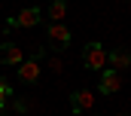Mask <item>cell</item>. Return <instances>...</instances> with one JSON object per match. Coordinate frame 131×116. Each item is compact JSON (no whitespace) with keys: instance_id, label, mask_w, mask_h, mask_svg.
Here are the masks:
<instances>
[{"instance_id":"cell-11","label":"cell","mask_w":131,"mask_h":116,"mask_svg":"<svg viewBox=\"0 0 131 116\" xmlns=\"http://www.w3.org/2000/svg\"><path fill=\"white\" fill-rule=\"evenodd\" d=\"M3 110H6V98L0 95V113H3Z\"/></svg>"},{"instance_id":"cell-6","label":"cell","mask_w":131,"mask_h":116,"mask_svg":"<svg viewBox=\"0 0 131 116\" xmlns=\"http://www.w3.org/2000/svg\"><path fill=\"white\" fill-rule=\"evenodd\" d=\"M92 104H95V92H92V89H76V92L70 95V107H73V113H85Z\"/></svg>"},{"instance_id":"cell-2","label":"cell","mask_w":131,"mask_h":116,"mask_svg":"<svg viewBox=\"0 0 131 116\" xmlns=\"http://www.w3.org/2000/svg\"><path fill=\"white\" fill-rule=\"evenodd\" d=\"M46 40H49L55 49H67L70 40H73V34H70V28H67L64 22H49V28H46Z\"/></svg>"},{"instance_id":"cell-4","label":"cell","mask_w":131,"mask_h":116,"mask_svg":"<svg viewBox=\"0 0 131 116\" xmlns=\"http://www.w3.org/2000/svg\"><path fill=\"white\" fill-rule=\"evenodd\" d=\"M122 89V73L113 70V67H104L101 70V80H98V92L101 95H116Z\"/></svg>"},{"instance_id":"cell-5","label":"cell","mask_w":131,"mask_h":116,"mask_svg":"<svg viewBox=\"0 0 131 116\" xmlns=\"http://www.w3.org/2000/svg\"><path fill=\"white\" fill-rule=\"evenodd\" d=\"M40 55H43V49H40L34 58H25V61L18 64V80H21V83L34 86V83L40 80Z\"/></svg>"},{"instance_id":"cell-8","label":"cell","mask_w":131,"mask_h":116,"mask_svg":"<svg viewBox=\"0 0 131 116\" xmlns=\"http://www.w3.org/2000/svg\"><path fill=\"white\" fill-rule=\"evenodd\" d=\"M107 64H110L113 70H116V67L125 70V67H131V52L128 49H113V52H107Z\"/></svg>"},{"instance_id":"cell-7","label":"cell","mask_w":131,"mask_h":116,"mask_svg":"<svg viewBox=\"0 0 131 116\" xmlns=\"http://www.w3.org/2000/svg\"><path fill=\"white\" fill-rule=\"evenodd\" d=\"M21 61H25L21 46H15V43H0V64H21Z\"/></svg>"},{"instance_id":"cell-9","label":"cell","mask_w":131,"mask_h":116,"mask_svg":"<svg viewBox=\"0 0 131 116\" xmlns=\"http://www.w3.org/2000/svg\"><path fill=\"white\" fill-rule=\"evenodd\" d=\"M64 15H67V0H52L49 3V18L52 22H64Z\"/></svg>"},{"instance_id":"cell-1","label":"cell","mask_w":131,"mask_h":116,"mask_svg":"<svg viewBox=\"0 0 131 116\" xmlns=\"http://www.w3.org/2000/svg\"><path fill=\"white\" fill-rule=\"evenodd\" d=\"M82 67H89V70H104L107 67V49L101 46V43H85V49H82Z\"/></svg>"},{"instance_id":"cell-10","label":"cell","mask_w":131,"mask_h":116,"mask_svg":"<svg viewBox=\"0 0 131 116\" xmlns=\"http://www.w3.org/2000/svg\"><path fill=\"white\" fill-rule=\"evenodd\" d=\"M0 95H3L6 101H9V98L15 95V92H12V86H9V80H3V76H0Z\"/></svg>"},{"instance_id":"cell-12","label":"cell","mask_w":131,"mask_h":116,"mask_svg":"<svg viewBox=\"0 0 131 116\" xmlns=\"http://www.w3.org/2000/svg\"><path fill=\"white\" fill-rule=\"evenodd\" d=\"M119 116H125V113H119Z\"/></svg>"},{"instance_id":"cell-3","label":"cell","mask_w":131,"mask_h":116,"mask_svg":"<svg viewBox=\"0 0 131 116\" xmlns=\"http://www.w3.org/2000/svg\"><path fill=\"white\" fill-rule=\"evenodd\" d=\"M40 18H43V9H40V6H28V9H21L18 15H12V18L6 22V28H37Z\"/></svg>"}]
</instances>
